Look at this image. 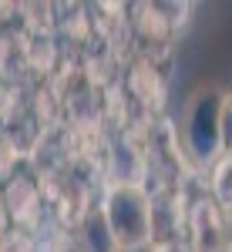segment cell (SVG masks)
I'll use <instances>...</instances> for the list:
<instances>
[{
  "mask_svg": "<svg viewBox=\"0 0 232 252\" xmlns=\"http://www.w3.org/2000/svg\"><path fill=\"white\" fill-rule=\"evenodd\" d=\"M101 219L118 252H145L155 239L152 195L138 182H115L101 202Z\"/></svg>",
  "mask_w": 232,
  "mask_h": 252,
  "instance_id": "1",
  "label": "cell"
},
{
  "mask_svg": "<svg viewBox=\"0 0 232 252\" xmlns=\"http://www.w3.org/2000/svg\"><path fill=\"white\" fill-rule=\"evenodd\" d=\"M212 192L215 198L226 205V209H232V155L219 158V165H215V175H212Z\"/></svg>",
  "mask_w": 232,
  "mask_h": 252,
  "instance_id": "3",
  "label": "cell"
},
{
  "mask_svg": "<svg viewBox=\"0 0 232 252\" xmlns=\"http://www.w3.org/2000/svg\"><path fill=\"white\" fill-rule=\"evenodd\" d=\"M64 252H81V249H64Z\"/></svg>",
  "mask_w": 232,
  "mask_h": 252,
  "instance_id": "8",
  "label": "cell"
},
{
  "mask_svg": "<svg viewBox=\"0 0 232 252\" xmlns=\"http://www.w3.org/2000/svg\"><path fill=\"white\" fill-rule=\"evenodd\" d=\"M0 252H31V242H27L24 235H7V239L0 242Z\"/></svg>",
  "mask_w": 232,
  "mask_h": 252,
  "instance_id": "5",
  "label": "cell"
},
{
  "mask_svg": "<svg viewBox=\"0 0 232 252\" xmlns=\"http://www.w3.org/2000/svg\"><path fill=\"white\" fill-rule=\"evenodd\" d=\"M222 91L215 88H199L182 118V138L185 152L195 165H212L222 155Z\"/></svg>",
  "mask_w": 232,
  "mask_h": 252,
  "instance_id": "2",
  "label": "cell"
},
{
  "mask_svg": "<svg viewBox=\"0 0 232 252\" xmlns=\"http://www.w3.org/2000/svg\"><path fill=\"white\" fill-rule=\"evenodd\" d=\"M222 152L232 155V91L229 94H222Z\"/></svg>",
  "mask_w": 232,
  "mask_h": 252,
  "instance_id": "4",
  "label": "cell"
},
{
  "mask_svg": "<svg viewBox=\"0 0 232 252\" xmlns=\"http://www.w3.org/2000/svg\"><path fill=\"white\" fill-rule=\"evenodd\" d=\"M152 252H185V249H178L175 242H158V246H155Z\"/></svg>",
  "mask_w": 232,
  "mask_h": 252,
  "instance_id": "6",
  "label": "cell"
},
{
  "mask_svg": "<svg viewBox=\"0 0 232 252\" xmlns=\"http://www.w3.org/2000/svg\"><path fill=\"white\" fill-rule=\"evenodd\" d=\"M0 209H7V202H0ZM0 235H3V212H0Z\"/></svg>",
  "mask_w": 232,
  "mask_h": 252,
  "instance_id": "7",
  "label": "cell"
}]
</instances>
